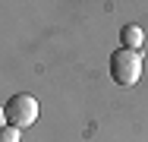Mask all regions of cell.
Returning <instances> with one entry per match:
<instances>
[{
    "mask_svg": "<svg viewBox=\"0 0 148 142\" xmlns=\"http://www.w3.org/2000/svg\"><path fill=\"white\" fill-rule=\"evenodd\" d=\"M142 44H145V32H142V26H136V22L123 26V32H120V48H126V51H139Z\"/></svg>",
    "mask_w": 148,
    "mask_h": 142,
    "instance_id": "cell-3",
    "label": "cell"
},
{
    "mask_svg": "<svg viewBox=\"0 0 148 142\" xmlns=\"http://www.w3.org/2000/svg\"><path fill=\"white\" fill-rule=\"evenodd\" d=\"M22 139V130H16V126H3L0 130V142H19Z\"/></svg>",
    "mask_w": 148,
    "mask_h": 142,
    "instance_id": "cell-4",
    "label": "cell"
},
{
    "mask_svg": "<svg viewBox=\"0 0 148 142\" xmlns=\"http://www.w3.org/2000/svg\"><path fill=\"white\" fill-rule=\"evenodd\" d=\"M139 76H142V54L139 51H126V48H120L110 54V79L117 85H136L139 82Z\"/></svg>",
    "mask_w": 148,
    "mask_h": 142,
    "instance_id": "cell-1",
    "label": "cell"
},
{
    "mask_svg": "<svg viewBox=\"0 0 148 142\" xmlns=\"http://www.w3.org/2000/svg\"><path fill=\"white\" fill-rule=\"evenodd\" d=\"M6 126V114H3V108H0V130Z\"/></svg>",
    "mask_w": 148,
    "mask_h": 142,
    "instance_id": "cell-5",
    "label": "cell"
},
{
    "mask_svg": "<svg viewBox=\"0 0 148 142\" xmlns=\"http://www.w3.org/2000/svg\"><path fill=\"white\" fill-rule=\"evenodd\" d=\"M3 114H6V126H16V130H25L38 120V101L25 95V92H16L6 104H3Z\"/></svg>",
    "mask_w": 148,
    "mask_h": 142,
    "instance_id": "cell-2",
    "label": "cell"
}]
</instances>
